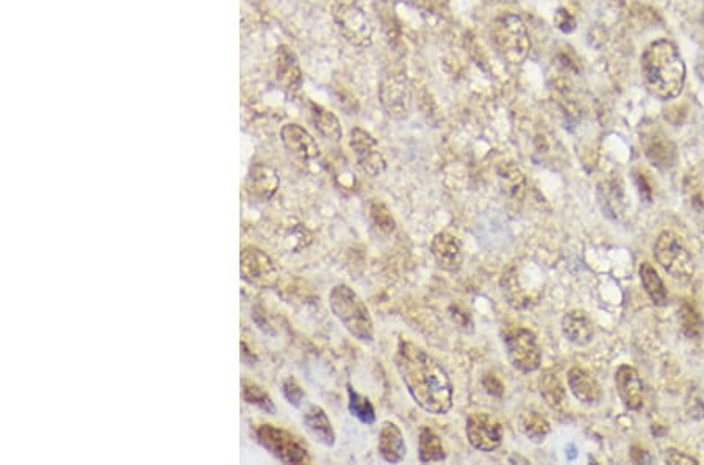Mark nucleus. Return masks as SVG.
Instances as JSON below:
<instances>
[{"label": "nucleus", "mask_w": 704, "mask_h": 465, "mask_svg": "<svg viewBox=\"0 0 704 465\" xmlns=\"http://www.w3.org/2000/svg\"><path fill=\"white\" fill-rule=\"evenodd\" d=\"M396 370L422 411L445 415L454 401V385L448 371L418 345L401 338L395 354Z\"/></svg>", "instance_id": "nucleus-1"}, {"label": "nucleus", "mask_w": 704, "mask_h": 465, "mask_svg": "<svg viewBox=\"0 0 704 465\" xmlns=\"http://www.w3.org/2000/svg\"><path fill=\"white\" fill-rule=\"evenodd\" d=\"M642 75L651 95L670 101L681 95L685 81V65L670 41L651 43L642 55Z\"/></svg>", "instance_id": "nucleus-2"}, {"label": "nucleus", "mask_w": 704, "mask_h": 465, "mask_svg": "<svg viewBox=\"0 0 704 465\" xmlns=\"http://www.w3.org/2000/svg\"><path fill=\"white\" fill-rule=\"evenodd\" d=\"M329 306L337 320L352 337L363 344L375 342V323L367 304L346 283H338L329 295Z\"/></svg>", "instance_id": "nucleus-3"}, {"label": "nucleus", "mask_w": 704, "mask_h": 465, "mask_svg": "<svg viewBox=\"0 0 704 465\" xmlns=\"http://www.w3.org/2000/svg\"><path fill=\"white\" fill-rule=\"evenodd\" d=\"M490 40L501 60L512 66L522 65L530 55V32L516 14H504L493 20L490 26Z\"/></svg>", "instance_id": "nucleus-4"}, {"label": "nucleus", "mask_w": 704, "mask_h": 465, "mask_svg": "<svg viewBox=\"0 0 704 465\" xmlns=\"http://www.w3.org/2000/svg\"><path fill=\"white\" fill-rule=\"evenodd\" d=\"M332 18L349 44L362 49L371 46L375 27L356 0H337L332 5Z\"/></svg>", "instance_id": "nucleus-5"}, {"label": "nucleus", "mask_w": 704, "mask_h": 465, "mask_svg": "<svg viewBox=\"0 0 704 465\" xmlns=\"http://www.w3.org/2000/svg\"><path fill=\"white\" fill-rule=\"evenodd\" d=\"M255 438L260 446L283 464H309L307 446L291 432L279 426L263 423L255 428Z\"/></svg>", "instance_id": "nucleus-6"}, {"label": "nucleus", "mask_w": 704, "mask_h": 465, "mask_svg": "<svg viewBox=\"0 0 704 465\" xmlns=\"http://www.w3.org/2000/svg\"><path fill=\"white\" fill-rule=\"evenodd\" d=\"M656 260L669 275L679 281H691L695 275V263L685 243L673 232H662L654 244Z\"/></svg>", "instance_id": "nucleus-7"}, {"label": "nucleus", "mask_w": 704, "mask_h": 465, "mask_svg": "<svg viewBox=\"0 0 704 465\" xmlns=\"http://www.w3.org/2000/svg\"><path fill=\"white\" fill-rule=\"evenodd\" d=\"M379 101L383 112L393 120H406L412 110L410 81L401 71H391L383 75L379 83Z\"/></svg>", "instance_id": "nucleus-8"}, {"label": "nucleus", "mask_w": 704, "mask_h": 465, "mask_svg": "<svg viewBox=\"0 0 704 465\" xmlns=\"http://www.w3.org/2000/svg\"><path fill=\"white\" fill-rule=\"evenodd\" d=\"M506 353L510 364L522 373H534L542 364V350L536 334L530 329L518 328L510 330L504 338Z\"/></svg>", "instance_id": "nucleus-9"}, {"label": "nucleus", "mask_w": 704, "mask_h": 465, "mask_svg": "<svg viewBox=\"0 0 704 465\" xmlns=\"http://www.w3.org/2000/svg\"><path fill=\"white\" fill-rule=\"evenodd\" d=\"M242 277L259 289H271L279 281V270L273 259L255 246H246L242 251Z\"/></svg>", "instance_id": "nucleus-10"}, {"label": "nucleus", "mask_w": 704, "mask_h": 465, "mask_svg": "<svg viewBox=\"0 0 704 465\" xmlns=\"http://www.w3.org/2000/svg\"><path fill=\"white\" fill-rule=\"evenodd\" d=\"M469 446L477 452L491 453L503 444V426L487 412H476L467 418L465 426Z\"/></svg>", "instance_id": "nucleus-11"}, {"label": "nucleus", "mask_w": 704, "mask_h": 465, "mask_svg": "<svg viewBox=\"0 0 704 465\" xmlns=\"http://www.w3.org/2000/svg\"><path fill=\"white\" fill-rule=\"evenodd\" d=\"M349 146L356 154L357 163L365 174L379 177L385 173L387 160L381 152L375 136L369 132L360 128H352L349 136Z\"/></svg>", "instance_id": "nucleus-12"}, {"label": "nucleus", "mask_w": 704, "mask_h": 465, "mask_svg": "<svg viewBox=\"0 0 704 465\" xmlns=\"http://www.w3.org/2000/svg\"><path fill=\"white\" fill-rule=\"evenodd\" d=\"M281 140L291 157L301 163H309L320 157V146L299 124H285L281 130Z\"/></svg>", "instance_id": "nucleus-13"}, {"label": "nucleus", "mask_w": 704, "mask_h": 465, "mask_svg": "<svg viewBox=\"0 0 704 465\" xmlns=\"http://www.w3.org/2000/svg\"><path fill=\"white\" fill-rule=\"evenodd\" d=\"M430 254L434 257L438 268L448 273H456L463 265L462 243L459 238L448 232L437 234L430 242Z\"/></svg>", "instance_id": "nucleus-14"}, {"label": "nucleus", "mask_w": 704, "mask_h": 465, "mask_svg": "<svg viewBox=\"0 0 704 465\" xmlns=\"http://www.w3.org/2000/svg\"><path fill=\"white\" fill-rule=\"evenodd\" d=\"M615 385L623 405L631 411H638L644 406V383L638 371L630 365H622L615 373Z\"/></svg>", "instance_id": "nucleus-15"}, {"label": "nucleus", "mask_w": 704, "mask_h": 465, "mask_svg": "<svg viewBox=\"0 0 704 465\" xmlns=\"http://www.w3.org/2000/svg\"><path fill=\"white\" fill-rule=\"evenodd\" d=\"M281 177L273 167L265 163H255L248 173V191L260 201H269L277 193Z\"/></svg>", "instance_id": "nucleus-16"}, {"label": "nucleus", "mask_w": 704, "mask_h": 465, "mask_svg": "<svg viewBox=\"0 0 704 465\" xmlns=\"http://www.w3.org/2000/svg\"><path fill=\"white\" fill-rule=\"evenodd\" d=\"M377 450L381 458L389 464L403 462L407 454V446L404 440L403 431L393 422H383L379 431Z\"/></svg>", "instance_id": "nucleus-17"}, {"label": "nucleus", "mask_w": 704, "mask_h": 465, "mask_svg": "<svg viewBox=\"0 0 704 465\" xmlns=\"http://www.w3.org/2000/svg\"><path fill=\"white\" fill-rule=\"evenodd\" d=\"M645 155L654 167L661 169H669L677 162V148L675 144L662 136L661 132H648L642 138Z\"/></svg>", "instance_id": "nucleus-18"}, {"label": "nucleus", "mask_w": 704, "mask_h": 465, "mask_svg": "<svg viewBox=\"0 0 704 465\" xmlns=\"http://www.w3.org/2000/svg\"><path fill=\"white\" fill-rule=\"evenodd\" d=\"M563 337L567 338L570 344L576 346H585L593 338V322L584 310H570L562 317Z\"/></svg>", "instance_id": "nucleus-19"}, {"label": "nucleus", "mask_w": 704, "mask_h": 465, "mask_svg": "<svg viewBox=\"0 0 704 465\" xmlns=\"http://www.w3.org/2000/svg\"><path fill=\"white\" fill-rule=\"evenodd\" d=\"M275 77L287 91L296 93L302 87V71L296 55L287 46L275 52Z\"/></svg>", "instance_id": "nucleus-20"}, {"label": "nucleus", "mask_w": 704, "mask_h": 465, "mask_svg": "<svg viewBox=\"0 0 704 465\" xmlns=\"http://www.w3.org/2000/svg\"><path fill=\"white\" fill-rule=\"evenodd\" d=\"M569 387L571 393L579 399L583 405H598L601 399V387L597 383V379L591 376L587 371L573 367L567 375Z\"/></svg>", "instance_id": "nucleus-21"}, {"label": "nucleus", "mask_w": 704, "mask_h": 465, "mask_svg": "<svg viewBox=\"0 0 704 465\" xmlns=\"http://www.w3.org/2000/svg\"><path fill=\"white\" fill-rule=\"evenodd\" d=\"M304 425L307 431L318 440L320 444L326 446H332L336 444V431L332 428V423L329 420L326 411L320 406L310 405L304 411Z\"/></svg>", "instance_id": "nucleus-22"}, {"label": "nucleus", "mask_w": 704, "mask_h": 465, "mask_svg": "<svg viewBox=\"0 0 704 465\" xmlns=\"http://www.w3.org/2000/svg\"><path fill=\"white\" fill-rule=\"evenodd\" d=\"M310 107H312V121L316 130L320 132V136L329 142H340L343 138V128L338 118L321 105L310 104Z\"/></svg>", "instance_id": "nucleus-23"}, {"label": "nucleus", "mask_w": 704, "mask_h": 465, "mask_svg": "<svg viewBox=\"0 0 704 465\" xmlns=\"http://www.w3.org/2000/svg\"><path fill=\"white\" fill-rule=\"evenodd\" d=\"M418 459L422 464L442 462L446 459V452L442 438L429 428H422L418 438Z\"/></svg>", "instance_id": "nucleus-24"}, {"label": "nucleus", "mask_w": 704, "mask_h": 465, "mask_svg": "<svg viewBox=\"0 0 704 465\" xmlns=\"http://www.w3.org/2000/svg\"><path fill=\"white\" fill-rule=\"evenodd\" d=\"M640 281L644 285L645 291L648 293L651 301L656 306H665L669 303V293L665 289L664 281L659 276L656 268L650 262H644L640 265Z\"/></svg>", "instance_id": "nucleus-25"}, {"label": "nucleus", "mask_w": 704, "mask_h": 465, "mask_svg": "<svg viewBox=\"0 0 704 465\" xmlns=\"http://www.w3.org/2000/svg\"><path fill=\"white\" fill-rule=\"evenodd\" d=\"M501 187L510 198H522L528 189V182L522 169L512 162L501 163L497 169Z\"/></svg>", "instance_id": "nucleus-26"}, {"label": "nucleus", "mask_w": 704, "mask_h": 465, "mask_svg": "<svg viewBox=\"0 0 704 465\" xmlns=\"http://www.w3.org/2000/svg\"><path fill=\"white\" fill-rule=\"evenodd\" d=\"M520 430L524 436L530 438L532 444H542L545 438L550 436L551 425L546 418L542 417L538 412L524 411L520 415Z\"/></svg>", "instance_id": "nucleus-27"}, {"label": "nucleus", "mask_w": 704, "mask_h": 465, "mask_svg": "<svg viewBox=\"0 0 704 465\" xmlns=\"http://www.w3.org/2000/svg\"><path fill=\"white\" fill-rule=\"evenodd\" d=\"M540 395L551 409H559L565 403V389L556 373L545 371L544 376L540 378Z\"/></svg>", "instance_id": "nucleus-28"}, {"label": "nucleus", "mask_w": 704, "mask_h": 465, "mask_svg": "<svg viewBox=\"0 0 704 465\" xmlns=\"http://www.w3.org/2000/svg\"><path fill=\"white\" fill-rule=\"evenodd\" d=\"M349 412L360 420L365 425H373L375 422V406L369 401L368 397H363L359 391L348 384Z\"/></svg>", "instance_id": "nucleus-29"}, {"label": "nucleus", "mask_w": 704, "mask_h": 465, "mask_svg": "<svg viewBox=\"0 0 704 465\" xmlns=\"http://www.w3.org/2000/svg\"><path fill=\"white\" fill-rule=\"evenodd\" d=\"M681 329L685 337L698 338L703 336L704 320L693 304L685 303L679 310Z\"/></svg>", "instance_id": "nucleus-30"}, {"label": "nucleus", "mask_w": 704, "mask_h": 465, "mask_svg": "<svg viewBox=\"0 0 704 465\" xmlns=\"http://www.w3.org/2000/svg\"><path fill=\"white\" fill-rule=\"evenodd\" d=\"M243 398L246 403L260 407L267 414H275L273 398L269 397L268 391H265L263 387L255 384L252 381H248V379L243 381Z\"/></svg>", "instance_id": "nucleus-31"}, {"label": "nucleus", "mask_w": 704, "mask_h": 465, "mask_svg": "<svg viewBox=\"0 0 704 465\" xmlns=\"http://www.w3.org/2000/svg\"><path fill=\"white\" fill-rule=\"evenodd\" d=\"M368 212L369 218H371V223H373V226H375L377 229L381 230L383 234H387V236H390V234H393V232H395V218H393L389 207H387L383 201L373 199V201L369 203Z\"/></svg>", "instance_id": "nucleus-32"}, {"label": "nucleus", "mask_w": 704, "mask_h": 465, "mask_svg": "<svg viewBox=\"0 0 704 465\" xmlns=\"http://www.w3.org/2000/svg\"><path fill=\"white\" fill-rule=\"evenodd\" d=\"M282 391H283V397L287 398L290 405H293L295 407H299L302 401H304V398H306V393L302 391L301 385L298 384L295 379H287L282 384Z\"/></svg>", "instance_id": "nucleus-33"}, {"label": "nucleus", "mask_w": 704, "mask_h": 465, "mask_svg": "<svg viewBox=\"0 0 704 465\" xmlns=\"http://www.w3.org/2000/svg\"><path fill=\"white\" fill-rule=\"evenodd\" d=\"M554 24H556V27L563 32V34H570L573 32L575 28H576V19H575V16L570 13V12H567V10H563V8H559L557 10V13L554 14Z\"/></svg>", "instance_id": "nucleus-34"}, {"label": "nucleus", "mask_w": 704, "mask_h": 465, "mask_svg": "<svg viewBox=\"0 0 704 465\" xmlns=\"http://www.w3.org/2000/svg\"><path fill=\"white\" fill-rule=\"evenodd\" d=\"M484 389L491 397L501 398L504 395V384L493 373H487L483 378Z\"/></svg>", "instance_id": "nucleus-35"}, {"label": "nucleus", "mask_w": 704, "mask_h": 465, "mask_svg": "<svg viewBox=\"0 0 704 465\" xmlns=\"http://www.w3.org/2000/svg\"><path fill=\"white\" fill-rule=\"evenodd\" d=\"M664 459L669 462V464L677 465V464H685V465H697V459L692 458V456H687V454H683V453L677 452V450H667L664 454Z\"/></svg>", "instance_id": "nucleus-36"}]
</instances>
